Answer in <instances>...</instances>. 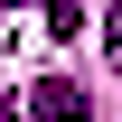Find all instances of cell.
I'll use <instances>...</instances> for the list:
<instances>
[{
    "label": "cell",
    "instance_id": "1",
    "mask_svg": "<svg viewBox=\"0 0 122 122\" xmlns=\"http://www.w3.org/2000/svg\"><path fill=\"white\" fill-rule=\"evenodd\" d=\"M75 113H85V85H66V75H47L28 94V122H75Z\"/></svg>",
    "mask_w": 122,
    "mask_h": 122
},
{
    "label": "cell",
    "instance_id": "2",
    "mask_svg": "<svg viewBox=\"0 0 122 122\" xmlns=\"http://www.w3.org/2000/svg\"><path fill=\"white\" fill-rule=\"evenodd\" d=\"M103 38H113V56H122V0H113V19H103Z\"/></svg>",
    "mask_w": 122,
    "mask_h": 122
}]
</instances>
